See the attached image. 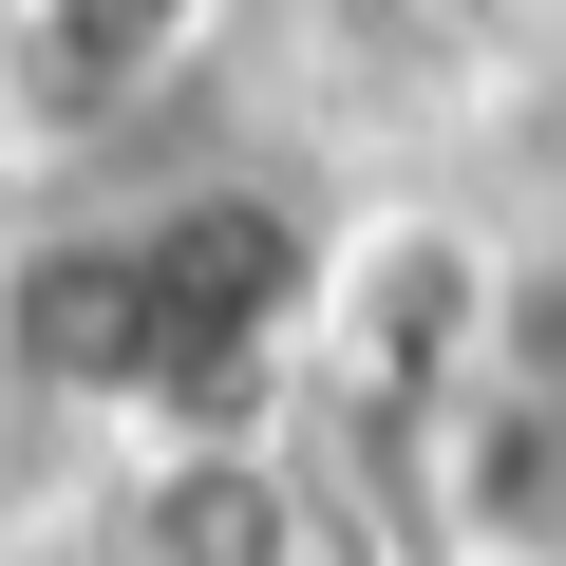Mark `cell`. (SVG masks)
<instances>
[{"label": "cell", "instance_id": "obj_1", "mask_svg": "<svg viewBox=\"0 0 566 566\" xmlns=\"http://www.w3.org/2000/svg\"><path fill=\"white\" fill-rule=\"evenodd\" d=\"M283 322H322V227L283 189H170L133 227H57L0 264V397H114V416H227Z\"/></svg>", "mask_w": 566, "mask_h": 566}, {"label": "cell", "instance_id": "obj_3", "mask_svg": "<svg viewBox=\"0 0 566 566\" xmlns=\"http://www.w3.org/2000/svg\"><path fill=\"white\" fill-rule=\"evenodd\" d=\"M472 510H491V547L566 566V378L491 397V453H472Z\"/></svg>", "mask_w": 566, "mask_h": 566}, {"label": "cell", "instance_id": "obj_2", "mask_svg": "<svg viewBox=\"0 0 566 566\" xmlns=\"http://www.w3.org/2000/svg\"><path fill=\"white\" fill-rule=\"evenodd\" d=\"M189 20H208V0H39V39H20V95L39 114H133L170 57H189Z\"/></svg>", "mask_w": 566, "mask_h": 566}]
</instances>
